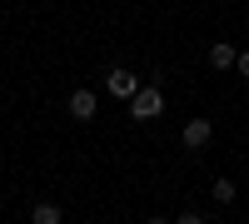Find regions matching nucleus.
<instances>
[{"instance_id": "2", "label": "nucleus", "mask_w": 249, "mask_h": 224, "mask_svg": "<svg viewBox=\"0 0 249 224\" xmlns=\"http://www.w3.org/2000/svg\"><path fill=\"white\" fill-rule=\"evenodd\" d=\"M105 90H110L115 100H135V95H140V80H135L130 70H110V80H105Z\"/></svg>"}, {"instance_id": "3", "label": "nucleus", "mask_w": 249, "mask_h": 224, "mask_svg": "<svg viewBox=\"0 0 249 224\" xmlns=\"http://www.w3.org/2000/svg\"><path fill=\"white\" fill-rule=\"evenodd\" d=\"M95 110H100V95L95 90H75L70 95V115L75 120H95Z\"/></svg>"}, {"instance_id": "10", "label": "nucleus", "mask_w": 249, "mask_h": 224, "mask_svg": "<svg viewBox=\"0 0 249 224\" xmlns=\"http://www.w3.org/2000/svg\"><path fill=\"white\" fill-rule=\"evenodd\" d=\"M150 224H175V219H150Z\"/></svg>"}, {"instance_id": "1", "label": "nucleus", "mask_w": 249, "mask_h": 224, "mask_svg": "<svg viewBox=\"0 0 249 224\" xmlns=\"http://www.w3.org/2000/svg\"><path fill=\"white\" fill-rule=\"evenodd\" d=\"M130 115L140 120V125H144V120H160V115H164V95H160V90H140V95L130 100Z\"/></svg>"}, {"instance_id": "7", "label": "nucleus", "mask_w": 249, "mask_h": 224, "mask_svg": "<svg viewBox=\"0 0 249 224\" xmlns=\"http://www.w3.org/2000/svg\"><path fill=\"white\" fill-rule=\"evenodd\" d=\"M234 194H239V190H234V179H224V174H219V179H214V205H234Z\"/></svg>"}, {"instance_id": "8", "label": "nucleus", "mask_w": 249, "mask_h": 224, "mask_svg": "<svg viewBox=\"0 0 249 224\" xmlns=\"http://www.w3.org/2000/svg\"><path fill=\"white\" fill-rule=\"evenodd\" d=\"M234 65H239V75L249 80V50H239V60H234Z\"/></svg>"}, {"instance_id": "6", "label": "nucleus", "mask_w": 249, "mask_h": 224, "mask_svg": "<svg viewBox=\"0 0 249 224\" xmlns=\"http://www.w3.org/2000/svg\"><path fill=\"white\" fill-rule=\"evenodd\" d=\"M30 224H60V205L55 199H40V205L30 209Z\"/></svg>"}, {"instance_id": "9", "label": "nucleus", "mask_w": 249, "mask_h": 224, "mask_svg": "<svg viewBox=\"0 0 249 224\" xmlns=\"http://www.w3.org/2000/svg\"><path fill=\"white\" fill-rule=\"evenodd\" d=\"M175 224H204V214H190V209H184V214H179Z\"/></svg>"}, {"instance_id": "5", "label": "nucleus", "mask_w": 249, "mask_h": 224, "mask_svg": "<svg viewBox=\"0 0 249 224\" xmlns=\"http://www.w3.org/2000/svg\"><path fill=\"white\" fill-rule=\"evenodd\" d=\"M210 135H214L210 120H190V125H184V145H190V150H204V145H210Z\"/></svg>"}, {"instance_id": "4", "label": "nucleus", "mask_w": 249, "mask_h": 224, "mask_svg": "<svg viewBox=\"0 0 249 224\" xmlns=\"http://www.w3.org/2000/svg\"><path fill=\"white\" fill-rule=\"evenodd\" d=\"M204 60H210V70H230L234 60H239V50L230 45V40H214V45H210V55H204Z\"/></svg>"}]
</instances>
